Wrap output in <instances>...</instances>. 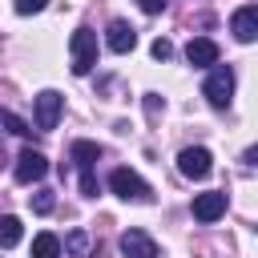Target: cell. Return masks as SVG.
Instances as JSON below:
<instances>
[{
	"label": "cell",
	"instance_id": "52a82bcc",
	"mask_svg": "<svg viewBox=\"0 0 258 258\" xmlns=\"http://www.w3.org/2000/svg\"><path fill=\"white\" fill-rule=\"evenodd\" d=\"M230 32H234L242 44L258 40V4H242V8L230 16Z\"/></svg>",
	"mask_w": 258,
	"mask_h": 258
},
{
	"label": "cell",
	"instance_id": "6da1fadb",
	"mask_svg": "<svg viewBox=\"0 0 258 258\" xmlns=\"http://www.w3.org/2000/svg\"><path fill=\"white\" fill-rule=\"evenodd\" d=\"M69 52H73V73L77 77L93 73V64H97V32L93 28H77L69 36Z\"/></svg>",
	"mask_w": 258,
	"mask_h": 258
},
{
	"label": "cell",
	"instance_id": "5b68a950",
	"mask_svg": "<svg viewBox=\"0 0 258 258\" xmlns=\"http://www.w3.org/2000/svg\"><path fill=\"white\" fill-rule=\"evenodd\" d=\"M60 109H64V97H60L56 89H44V93H36V129H40V133L56 129V121H60Z\"/></svg>",
	"mask_w": 258,
	"mask_h": 258
},
{
	"label": "cell",
	"instance_id": "3957f363",
	"mask_svg": "<svg viewBox=\"0 0 258 258\" xmlns=\"http://www.w3.org/2000/svg\"><path fill=\"white\" fill-rule=\"evenodd\" d=\"M177 169H181L189 181H202V177H210V169H214V157H210V149H202V145H189V149H181V153H177Z\"/></svg>",
	"mask_w": 258,
	"mask_h": 258
},
{
	"label": "cell",
	"instance_id": "8fae6325",
	"mask_svg": "<svg viewBox=\"0 0 258 258\" xmlns=\"http://www.w3.org/2000/svg\"><path fill=\"white\" fill-rule=\"evenodd\" d=\"M105 44H109L113 52H129V48L137 44V32H133V24H125V20H113V24H109V32H105Z\"/></svg>",
	"mask_w": 258,
	"mask_h": 258
},
{
	"label": "cell",
	"instance_id": "7c38bea8",
	"mask_svg": "<svg viewBox=\"0 0 258 258\" xmlns=\"http://www.w3.org/2000/svg\"><path fill=\"white\" fill-rule=\"evenodd\" d=\"M69 157H73V161L81 165V173H85V169H93V161L101 157V145H93V141H73Z\"/></svg>",
	"mask_w": 258,
	"mask_h": 258
},
{
	"label": "cell",
	"instance_id": "2e32d148",
	"mask_svg": "<svg viewBox=\"0 0 258 258\" xmlns=\"http://www.w3.org/2000/svg\"><path fill=\"white\" fill-rule=\"evenodd\" d=\"M64 250H69L73 258H81V254L89 250V238H85V230H73V234L64 238Z\"/></svg>",
	"mask_w": 258,
	"mask_h": 258
},
{
	"label": "cell",
	"instance_id": "9c48e42d",
	"mask_svg": "<svg viewBox=\"0 0 258 258\" xmlns=\"http://www.w3.org/2000/svg\"><path fill=\"white\" fill-rule=\"evenodd\" d=\"M185 60H189L194 69H214V64H218V44H214L210 36H194V40L185 44Z\"/></svg>",
	"mask_w": 258,
	"mask_h": 258
},
{
	"label": "cell",
	"instance_id": "9a60e30c",
	"mask_svg": "<svg viewBox=\"0 0 258 258\" xmlns=\"http://www.w3.org/2000/svg\"><path fill=\"white\" fill-rule=\"evenodd\" d=\"M0 125H4L8 133H16V137H28V133H32V129H28V125H24V121H20L16 113H8V109L0 113Z\"/></svg>",
	"mask_w": 258,
	"mask_h": 258
},
{
	"label": "cell",
	"instance_id": "603a6c76",
	"mask_svg": "<svg viewBox=\"0 0 258 258\" xmlns=\"http://www.w3.org/2000/svg\"><path fill=\"white\" fill-rule=\"evenodd\" d=\"M0 165H4V145H0Z\"/></svg>",
	"mask_w": 258,
	"mask_h": 258
},
{
	"label": "cell",
	"instance_id": "ffe728a7",
	"mask_svg": "<svg viewBox=\"0 0 258 258\" xmlns=\"http://www.w3.org/2000/svg\"><path fill=\"white\" fill-rule=\"evenodd\" d=\"M81 189H85V198H97V177H93V169L81 173Z\"/></svg>",
	"mask_w": 258,
	"mask_h": 258
},
{
	"label": "cell",
	"instance_id": "277c9868",
	"mask_svg": "<svg viewBox=\"0 0 258 258\" xmlns=\"http://www.w3.org/2000/svg\"><path fill=\"white\" fill-rule=\"evenodd\" d=\"M109 189H113L117 198H125V202H145V198H149V185H145L133 169H113V173H109Z\"/></svg>",
	"mask_w": 258,
	"mask_h": 258
},
{
	"label": "cell",
	"instance_id": "4fadbf2b",
	"mask_svg": "<svg viewBox=\"0 0 258 258\" xmlns=\"http://www.w3.org/2000/svg\"><path fill=\"white\" fill-rule=\"evenodd\" d=\"M20 238H24V226H20V218H16V214H4V218H0V246L8 250V246H16Z\"/></svg>",
	"mask_w": 258,
	"mask_h": 258
},
{
	"label": "cell",
	"instance_id": "5bb4252c",
	"mask_svg": "<svg viewBox=\"0 0 258 258\" xmlns=\"http://www.w3.org/2000/svg\"><path fill=\"white\" fill-rule=\"evenodd\" d=\"M32 258H60V238L56 234H36L32 238Z\"/></svg>",
	"mask_w": 258,
	"mask_h": 258
},
{
	"label": "cell",
	"instance_id": "7402d4cb",
	"mask_svg": "<svg viewBox=\"0 0 258 258\" xmlns=\"http://www.w3.org/2000/svg\"><path fill=\"white\" fill-rule=\"evenodd\" d=\"M246 161H250V165H258V145H250V149H246Z\"/></svg>",
	"mask_w": 258,
	"mask_h": 258
},
{
	"label": "cell",
	"instance_id": "d6986e66",
	"mask_svg": "<svg viewBox=\"0 0 258 258\" xmlns=\"http://www.w3.org/2000/svg\"><path fill=\"white\" fill-rule=\"evenodd\" d=\"M153 56H157V60H169V56H173V44L157 36V40H153Z\"/></svg>",
	"mask_w": 258,
	"mask_h": 258
},
{
	"label": "cell",
	"instance_id": "8992f818",
	"mask_svg": "<svg viewBox=\"0 0 258 258\" xmlns=\"http://www.w3.org/2000/svg\"><path fill=\"white\" fill-rule=\"evenodd\" d=\"M12 173H16V181H20V185H32V181H40V177L48 173V161H44V153H40V149H20V157H16V165H12Z\"/></svg>",
	"mask_w": 258,
	"mask_h": 258
},
{
	"label": "cell",
	"instance_id": "30bf717a",
	"mask_svg": "<svg viewBox=\"0 0 258 258\" xmlns=\"http://www.w3.org/2000/svg\"><path fill=\"white\" fill-rule=\"evenodd\" d=\"M222 214H226V194L222 189H210V194L194 198V218L198 222H218Z\"/></svg>",
	"mask_w": 258,
	"mask_h": 258
},
{
	"label": "cell",
	"instance_id": "7a4b0ae2",
	"mask_svg": "<svg viewBox=\"0 0 258 258\" xmlns=\"http://www.w3.org/2000/svg\"><path fill=\"white\" fill-rule=\"evenodd\" d=\"M202 97H206L214 109H226L230 97H234V69H230V64H214L210 77H206V85H202Z\"/></svg>",
	"mask_w": 258,
	"mask_h": 258
},
{
	"label": "cell",
	"instance_id": "44dd1931",
	"mask_svg": "<svg viewBox=\"0 0 258 258\" xmlns=\"http://www.w3.org/2000/svg\"><path fill=\"white\" fill-rule=\"evenodd\" d=\"M137 4H141V12H149V16L165 12V0H137Z\"/></svg>",
	"mask_w": 258,
	"mask_h": 258
},
{
	"label": "cell",
	"instance_id": "ba28073f",
	"mask_svg": "<svg viewBox=\"0 0 258 258\" xmlns=\"http://www.w3.org/2000/svg\"><path fill=\"white\" fill-rule=\"evenodd\" d=\"M121 254L125 258H157V242L145 230H125L121 234Z\"/></svg>",
	"mask_w": 258,
	"mask_h": 258
},
{
	"label": "cell",
	"instance_id": "ac0fdd59",
	"mask_svg": "<svg viewBox=\"0 0 258 258\" xmlns=\"http://www.w3.org/2000/svg\"><path fill=\"white\" fill-rule=\"evenodd\" d=\"M44 4H48V0H16V12H20V16H32V12H40Z\"/></svg>",
	"mask_w": 258,
	"mask_h": 258
},
{
	"label": "cell",
	"instance_id": "e0dca14e",
	"mask_svg": "<svg viewBox=\"0 0 258 258\" xmlns=\"http://www.w3.org/2000/svg\"><path fill=\"white\" fill-rule=\"evenodd\" d=\"M52 206H56L52 189H40V194H32V210H36V214H52Z\"/></svg>",
	"mask_w": 258,
	"mask_h": 258
}]
</instances>
